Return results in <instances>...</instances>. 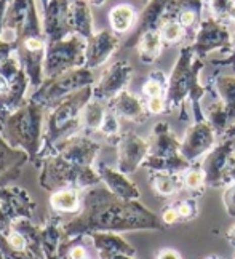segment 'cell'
<instances>
[{"label": "cell", "instance_id": "obj_31", "mask_svg": "<svg viewBox=\"0 0 235 259\" xmlns=\"http://www.w3.org/2000/svg\"><path fill=\"white\" fill-rule=\"evenodd\" d=\"M138 16H136L134 8L128 4L115 5L109 12V23L115 34H125L134 27Z\"/></svg>", "mask_w": 235, "mask_h": 259}, {"label": "cell", "instance_id": "obj_14", "mask_svg": "<svg viewBox=\"0 0 235 259\" xmlns=\"http://www.w3.org/2000/svg\"><path fill=\"white\" fill-rule=\"evenodd\" d=\"M101 151V144L86 135H75L58 144L52 154H58L67 162L78 166H95L96 157Z\"/></svg>", "mask_w": 235, "mask_h": 259}, {"label": "cell", "instance_id": "obj_16", "mask_svg": "<svg viewBox=\"0 0 235 259\" xmlns=\"http://www.w3.org/2000/svg\"><path fill=\"white\" fill-rule=\"evenodd\" d=\"M203 12H205V0H173L163 16V23L165 21L179 23L184 27L185 34L187 35L191 34V42H192L202 18L205 16Z\"/></svg>", "mask_w": 235, "mask_h": 259}, {"label": "cell", "instance_id": "obj_8", "mask_svg": "<svg viewBox=\"0 0 235 259\" xmlns=\"http://www.w3.org/2000/svg\"><path fill=\"white\" fill-rule=\"evenodd\" d=\"M37 203L23 187L7 184L0 187V234H8L13 223L32 219Z\"/></svg>", "mask_w": 235, "mask_h": 259}, {"label": "cell", "instance_id": "obj_10", "mask_svg": "<svg viewBox=\"0 0 235 259\" xmlns=\"http://www.w3.org/2000/svg\"><path fill=\"white\" fill-rule=\"evenodd\" d=\"M5 27L19 35V44L29 37H43V23L38 16L35 0H12L7 10Z\"/></svg>", "mask_w": 235, "mask_h": 259}, {"label": "cell", "instance_id": "obj_12", "mask_svg": "<svg viewBox=\"0 0 235 259\" xmlns=\"http://www.w3.org/2000/svg\"><path fill=\"white\" fill-rule=\"evenodd\" d=\"M149 154L151 143L148 139L141 138L133 132H126L120 135L119 141H117V157H119L117 168L125 175H131L139 166H143Z\"/></svg>", "mask_w": 235, "mask_h": 259}, {"label": "cell", "instance_id": "obj_40", "mask_svg": "<svg viewBox=\"0 0 235 259\" xmlns=\"http://www.w3.org/2000/svg\"><path fill=\"white\" fill-rule=\"evenodd\" d=\"M222 202H224V206H226L227 214L235 218V181L226 186V191H224V195H222Z\"/></svg>", "mask_w": 235, "mask_h": 259}, {"label": "cell", "instance_id": "obj_41", "mask_svg": "<svg viewBox=\"0 0 235 259\" xmlns=\"http://www.w3.org/2000/svg\"><path fill=\"white\" fill-rule=\"evenodd\" d=\"M148 111L149 114H163L165 109H166V101H165V96H155V98H149L148 103Z\"/></svg>", "mask_w": 235, "mask_h": 259}, {"label": "cell", "instance_id": "obj_3", "mask_svg": "<svg viewBox=\"0 0 235 259\" xmlns=\"http://www.w3.org/2000/svg\"><path fill=\"white\" fill-rule=\"evenodd\" d=\"M46 109L31 99L0 120L2 136L13 149L27 154L29 162H38L43 146Z\"/></svg>", "mask_w": 235, "mask_h": 259}, {"label": "cell", "instance_id": "obj_32", "mask_svg": "<svg viewBox=\"0 0 235 259\" xmlns=\"http://www.w3.org/2000/svg\"><path fill=\"white\" fill-rule=\"evenodd\" d=\"M107 109L100 99H91L90 103L86 104L82 114V123H83V132L93 133V132H100V128L104 122Z\"/></svg>", "mask_w": 235, "mask_h": 259}, {"label": "cell", "instance_id": "obj_18", "mask_svg": "<svg viewBox=\"0 0 235 259\" xmlns=\"http://www.w3.org/2000/svg\"><path fill=\"white\" fill-rule=\"evenodd\" d=\"M173 0H149L148 4L144 5L143 12L138 16V21H136L131 35L126 38L125 47L131 48L136 47L139 42V38L149 31H155V29H160L163 23V16L168 10L170 4Z\"/></svg>", "mask_w": 235, "mask_h": 259}, {"label": "cell", "instance_id": "obj_6", "mask_svg": "<svg viewBox=\"0 0 235 259\" xmlns=\"http://www.w3.org/2000/svg\"><path fill=\"white\" fill-rule=\"evenodd\" d=\"M90 85H95V75L91 69H74V71L64 72L61 75L45 78V82L29 96V99L40 104L46 111H50L56 104H60L63 99L69 98L78 90Z\"/></svg>", "mask_w": 235, "mask_h": 259}, {"label": "cell", "instance_id": "obj_50", "mask_svg": "<svg viewBox=\"0 0 235 259\" xmlns=\"http://www.w3.org/2000/svg\"><path fill=\"white\" fill-rule=\"evenodd\" d=\"M88 4L90 5H96V7H101V5H104V2L106 0H86Z\"/></svg>", "mask_w": 235, "mask_h": 259}, {"label": "cell", "instance_id": "obj_48", "mask_svg": "<svg viewBox=\"0 0 235 259\" xmlns=\"http://www.w3.org/2000/svg\"><path fill=\"white\" fill-rule=\"evenodd\" d=\"M224 138H226V139H233L235 138V123L229 126V130L226 132V135H224Z\"/></svg>", "mask_w": 235, "mask_h": 259}, {"label": "cell", "instance_id": "obj_2", "mask_svg": "<svg viewBox=\"0 0 235 259\" xmlns=\"http://www.w3.org/2000/svg\"><path fill=\"white\" fill-rule=\"evenodd\" d=\"M203 69V59L195 55L191 44H184L176 58L173 71L168 77L165 90V101L170 111H178L191 103L195 115V122L205 120L202 101L208 93V87L202 85L200 72Z\"/></svg>", "mask_w": 235, "mask_h": 259}, {"label": "cell", "instance_id": "obj_30", "mask_svg": "<svg viewBox=\"0 0 235 259\" xmlns=\"http://www.w3.org/2000/svg\"><path fill=\"white\" fill-rule=\"evenodd\" d=\"M136 48H138V55H139L141 61L144 64H152L155 59L160 56L162 48H163L160 29L146 32L139 38V42H138V45H136Z\"/></svg>", "mask_w": 235, "mask_h": 259}, {"label": "cell", "instance_id": "obj_46", "mask_svg": "<svg viewBox=\"0 0 235 259\" xmlns=\"http://www.w3.org/2000/svg\"><path fill=\"white\" fill-rule=\"evenodd\" d=\"M8 90H10V80H8V78H5L2 74H0V96L7 95Z\"/></svg>", "mask_w": 235, "mask_h": 259}, {"label": "cell", "instance_id": "obj_17", "mask_svg": "<svg viewBox=\"0 0 235 259\" xmlns=\"http://www.w3.org/2000/svg\"><path fill=\"white\" fill-rule=\"evenodd\" d=\"M233 154L235 151L232 139L224 138L219 144L214 146L205 155V160L202 162V170L205 173V179H207V186H224V173H226V168Z\"/></svg>", "mask_w": 235, "mask_h": 259}, {"label": "cell", "instance_id": "obj_19", "mask_svg": "<svg viewBox=\"0 0 235 259\" xmlns=\"http://www.w3.org/2000/svg\"><path fill=\"white\" fill-rule=\"evenodd\" d=\"M120 40L117 34L109 29H103V31L95 32L91 38H88L86 47V67L96 69L101 67L111 59V56L119 50Z\"/></svg>", "mask_w": 235, "mask_h": 259}, {"label": "cell", "instance_id": "obj_49", "mask_svg": "<svg viewBox=\"0 0 235 259\" xmlns=\"http://www.w3.org/2000/svg\"><path fill=\"white\" fill-rule=\"evenodd\" d=\"M227 238H229V242L235 246V226L230 227V231H229V234H227Z\"/></svg>", "mask_w": 235, "mask_h": 259}, {"label": "cell", "instance_id": "obj_4", "mask_svg": "<svg viewBox=\"0 0 235 259\" xmlns=\"http://www.w3.org/2000/svg\"><path fill=\"white\" fill-rule=\"evenodd\" d=\"M93 99V85L78 90L69 98L63 99L60 104H56L46 114L45 120V135L43 146L38 162L43 157L50 155L58 144H61L66 139H69L82 132V114L86 104Z\"/></svg>", "mask_w": 235, "mask_h": 259}, {"label": "cell", "instance_id": "obj_42", "mask_svg": "<svg viewBox=\"0 0 235 259\" xmlns=\"http://www.w3.org/2000/svg\"><path fill=\"white\" fill-rule=\"evenodd\" d=\"M210 63L213 66H232L235 67V32L232 34V53L224 56V58H214V59H210Z\"/></svg>", "mask_w": 235, "mask_h": 259}, {"label": "cell", "instance_id": "obj_55", "mask_svg": "<svg viewBox=\"0 0 235 259\" xmlns=\"http://www.w3.org/2000/svg\"><path fill=\"white\" fill-rule=\"evenodd\" d=\"M233 259H235V256H233Z\"/></svg>", "mask_w": 235, "mask_h": 259}, {"label": "cell", "instance_id": "obj_5", "mask_svg": "<svg viewBox=\"0 0 235 259\" xmlns=\"http://www.w3.org/2000/svg\"><path fill=\"white\" fill-rule=\"evenodd\" d=\"M38 166H40L38 184L43 191H50L52 194L61 189L86 191L101 184V178L95 166L74 165L58 154L43 157L38 162Z\"/></svg>", "mask_w": 235, "mask_h": 259}, {"label": "cell", "instance_id": "obj_23", "mask_svg": "<svg viewBox=\"0 0 235 259\" xmlns=\"http://www.w3.org/2000/svg\"><path fill=\"white\" fill-rule=\"evenodd\" d=\"M16 53L21 59L23 71L29 77V82L35 90L45 82V55L46 47L40 50H29L23 45H19Z\"/></svg>", "mask_w": 235, "mask_h": 259}, {"label": "cell", "instance_id": "obj_37", "mask_svg": "<svg viewBox=\"0 0 235 259\" xmlns=\"http://www.w3.org/2000/svg\"><path fill=\"white\" fill-rule=\"evenodd\" d=\"M184 189H187L191 192H197L207 186V179L202 168H189L187 171L182 175Z\"/></svg>", "mask_w": 235, "mask_h": 259}, {"label": "cell", "instance_id": "obj_20", "mask_svg": "<svg viewBox=\"0 0 235 259\" xmlns=\"http://www.w3.org/2000/svg\"><path fill=\"white\" fill-rule=\"evenodd\" d=\"M98 175L101 178V183L109 189V191L115 195L122 198L125 202H131V200H138L141 192L138 186H136L128 175L122 173L119 168H112L107 163H98L95 165Z\"/></svg>", "mask_w": 235, "mask_h": 259}, {"label": "cell", "instance_id": "obj_51", "mask_svg": "<svg viewBox=\"0 0 235 259\" xmlns=\"http://www.w3.org/2000/svg\"><path fill=\"white\" fill-rule=\"evenodd\" d=\"M52 2V0H40V4H42V8H45L48 4H50Z\"/></svg>", "mask_w": 235, "mask_h": 259}, {"label": "cell", "instance_id": "obj_27", "mask_svg": "<svg viewBox=\"0 0 235 259\" xmlns=\"http://www.w3.org/2000/svg\"><path fill=\"white\" fill-rule=\"evenodd\" d=\"M69 27L72 34H78L83 38H91L95 35L93 13L86 0H74L69 5Z\"/></svg>", "mask_w": 235, "mask_h": 259}, {"label": "cell", "instance_id": "obj_38", "mask_svg": "<svg viewBox=\"0 0 235 259\" xmlns=\"http://www.w3.org/2000/svg\"><path fill=\"white\" fill-rule=\"evenodd\" d=\"M21 71H23V64H21V59H19L16 52L0 63V74H2L5 78H8L10 82H12L13 78H16Z\"/></svg>", "mask_w": 235, "mask_h": 259}, {"label": "cell", "instance_id": "obj_22", "mask_svg": "<svg viewBox=\"0 0 235 259\" xmlns=\"http://www.w3.org/2000/svg\"><path fill=\"white\" fill-rule=\"evenodd\" d=\"M29 162L27 154L10 146L2 136V123H0V187L7 186L16 179Z\"/></svg>", "mask_w": 235, "mask_h": 259}, {"label": "cell", "instance_id": "obj_13", "mask_svg": "<svg viewBox=\"0 0 235 259\" xmlns=\"http://www.w3.org/2000/svg\"><path fill=\"white\" fill-rule=\"evenodd\" d=\"M214 146H216V132L205 118V120L194 122L187 128L181 141V154L185 160L192 163L199 157L208 154Z\"/></svg>", "mask_w": 235, "mask_h": 259}, {"label": "cell", "instance_id": "obj_43", "mask_svg": "<svg viewBox=\"0 0 235 259\" xmlns=\"http://www.w3.org/2000/svg\"><path fill=\"white\" fill-rule=\"evenodd\" d=\"M178 219H179V213H178V210H176V206L165 208L163 213H162V223L163 224H174Z\"/></svg>", "mask_w": 235, "mask_h": 259}, {"label": "cell", "instance_id": "obj_52", "mask_svg": "<svg viewBox=\"0 0 235 259\" xmlns=\"http://www.w3.org/2000/svg\"><path fill=\"white\" fill-rule=\"evenodd\" d=\"M0 259H5V257H4V256H2V254H0Z\"/></svg>", "mask_w": 235, "mask_h": 259}, {"label": "cell", "instance_id": "obj_1", "mask_svg": "<svg viewBox=\"0 0 235 259\" xmlns=\"http://www.w3.org/2000/svg\"><path fill=\"white\" fill-rule=\"evenodd\" d=\"M162 231L157 214L138 200L125 202L115 197L106 186L86 189L82 208L69 221H63L66 240H80L93 232Z\"/></svg>", "mask_w": 235, "mask_h": 259}, {"label": "cell", "instance_id": "obj_15", "mask_svg": "<svg viewBox=\"0 0 235 259\" xmlns=\"http://www.w3.org/2000/svg\"><path fill=\"white\" fill-rule=\"evenodd\" d=\"M69 5L67 0H52L43 8V37L46 44L63 40L72 31L69 27Z\"/></svg>", "mask_w": 235, "mask_h": 259}, {"label": "cell", "instance_id": "obj_36", "mask_svg": "<svg viewBox=\"0 0 235 259\" xmlns=\"http://www.w3.org/2000/svg\"><path fill=\"white\" fill-rule=\"evenodd\" d=\"M100 133L107 138L109 141L115 143L119 141V138H120V122H119V117H117L112 111H109L107 109V112H106V117H104V122L100 128Z\"/></svg>", "mask_w": 235, "mask_h": 259}, {"label": "cell", "instance_id": "obj_29", "mask_svg": "<svg viewBox=\"0 0 235 259\" xmlns=\"http://www.w3.org/2000/svg\"><path fill=\"white\" fill-rule=\"evenodd\" d=\"M216 95L226 109L230 125L235 123V75H219L214 80Z\"/></svg>", "mask_w": 235, "mask_h": 259}, {"label": "cell", "instance_id": "obj_26", "mask_svg": "<svg viewBox=\"0 0 235 259\" xmlns=\"http://www.w3.org/2000/svg\"><path fill=\"white\" fill-rule=\"evenodd\" d=\"M85 238L91 242L98 254H136L134 246L117 232H93Z\"/></svg>", "mask_w": 235, "mask_h": 259}, {"label": "cell", "instance_id": "obj_25", "mask_svg": "<svg viewBox=\"0 0 235 259\" xmlns=\"http://www.w3.org/2000/svg\"><path fill=\"white\" fill-rule=\"evenodd\" d=\"M29 87H31V82H29V77L26 75L24 71L19 72L18 77L10 82L8 93L0 96V120L12 112L18 111L27 101L29 98H26V95Z\"/></svg>", "mask_w": 235, "mask_h": 259}, {"label": "cell", "instance_id": "obj_35", "mask_svg": "<svg viewBox=\"0 0 235 259\" xmlns=\"http://www.w3.org/2000/svg\"><path fill=\"white\" fill-rule=\"evenodd\" d=\"M160 34L163 45H176L181 44L182 40L187 42V34H185L184 27L176 21H165L160 26Z\"/></svg>", "mask_w": 235, "mask_h": 259}, {"label": "cell", "instance_id": "obj_45", "mask_svg": "<svg viewBox=\"0 0 235 259\" xmlns=\"http://www.w3.org/2000/svg\"><path fill=\"white\" fill-rule=\"evenodd\" d=\"M157 259H181V256H179L178 251L170 250V248H165V250H162V251L159 253Z\"/></svg>", "mask_w": 235, "mask_h": 259}, {"label": "cell", "instance_id": "obj_11", "mask_svg": "<svg viewBox=\"0 0 235 259\" xmlns=\"http://www.w3.org/2000/svg\"><path fill=\"white\" fill-rule=\"evenodd\" d=\"M133 77V66L126 59H119L112 63L103 72L98 83L93 85V98L109 103L112 98L125 92Z\"/></svg>", "mask_w": 235, "mask_h": 259}, {"label": "cell", "instance_id": "obj_24", "mask_svg": "<svg viewBox=\"0 0 235 259\" xmlns=\"http://www.w3.org/2000/svg\"><path fill=\"white\" fill-rule=\"evenodd\" d=\"M151 154L152 157H174L181 154V141H178L166 122H159L152 130L151 139Z\"/></svg>", "mask_w": 235, "mask_h": 259}, {"label": "cell", "instance_id": "obj_7", "mask_svg": "<svg viewBox=\"0 0 235 259\" xmlns=\"http://www.w3.org/2000/svg\"><path fill=\"white\" fill-rule=\"evenodd\" d=\"M86 47L88 40L78 34H71L63 40L46 44L45 78L86 67Z\"/></svg>", "mask_w": 235, "mask_h": 259}, {"label": "cell", "instance_id": "obj_56", "mask_svg": "<svg viewBox=\"0 0 235 259\" xmlns=\"http://www.w3.org/2000/svg\"><path fill=\"white\" fill-rule=\"evenodd\" d=\"M10 2H12V0H10Z\"/></svg>", "mask_w": 235, "mask_h": 259}, {"label": "cell", "instance_id": "obj_33", "mask_svg": "<svg viewBox=\"0 0 235 259\" xmlns=\"http://www.w3.org/2000/svg\"><path fill=\"white\" fill-rule=\"evenodd\" d=\"M151 184L154 191L163 197H170L184 187L182 175L171 173H151Z\"/></svg>", "mask_w": 235, "mask_h": 259}, {"label": "cell", "instance_id": "obj_53", "mask_svg": "<svg viewBox=\"0 0 235 259\" xmlns=\"http://www.w3.org/2000/svg\"><path fill=\"white\" fill-rule=\"evenodd\" d=\"M208 259H216V257H208Z\"/></svg>", "mask_w": 235, "mask_h": 259}, {"label": "cell", "instance_id": "obj_47", "mask_svg": "<svg viewBox=\"0 0 235 259\" xmlns=\"http://www.w3.org/2000/svg\"><path fill=\"white\" fill-rule=\"evenodd\" d=\"M100 259H134V256H128V254H100Z\"/></svg>", "mask_w": 235, "mask_h": 259}, {"label": "cell", "instance_id": "obj_34", "mask_svg": "<svg viewBox=\"0 0 235 259\" xmlns=\"http://www.w3.org/2000/svg\"><path fill=\"white\" fill-rule=\"evenodd\" d=\"M210 15L224 24L235 23V0H210Z\"/></svg>", "mask_w": 235, "mask_h": 259}, {"label": "cell", "instance_id": "obj_44", "mask_svg": "<svg viewBox=\"0 0 235 259\" xmlns=\"http://www.w3.org/2000/svg\"><path fill=\"white\" fill-rule=\"evenodd\" d=\"M232 181H235V154L232 155L230 162L226 168V173H224V186L230 184Z\"/></svg>", "mask_w": 235, "mask_h": 259}, {"label": "cell", "instance_id": "obj_9", "mask_svg": "<svg viewBox=\"0 0 235 259\" xmlns=\"http://www.w3.org/2000/svg\"><path fill=\"white\" fill-rule=\"evenodd\" d=\"M195 55L200 59H205L213 52H227L232 53V32L227 29V24L218 21L210 13L202 18L192 42H191ZM226 55V56H227Z\"/></svg>", "mask_w": 235, "mask_h": 259}, {"label": "cell", "instance_id": "obj_39", "mask_svg": "<svg viewBox=\"0 0 235 259\" xmlns=\"http://www.w3.org/2000/svg\"><path fill=\"white\" fill-rule=\"evenodd\" d=\"M176 210L179 213V219L189 221L197 214V202H195V198H185V200H181L176 205Z\"/></svg>", "mask_w": 235, "mask_h": 259}, {"label": "cell", "instance_id": "obj_21", "mask_svg": "<svg viewBox=\"0 0 235 259\" xmlns=\"http://www.w3.org/2000/svg\"><path fill=\"white\" fill-rule=\"evenodd\" d=\"M107 109L112 111L119 118H125V120L133 123H143L149 115L148 106L143 103V99L128 92V90L112 98L107 103Z\"/></svg>", "mask_w": 235, "mask_h": 259}, {"label": "cell", "instance_id": "obj_54", "mask_svg": "<svg viewBox=\"0 0 235 259\" xmlns=\"http://www.w3.org/2000/svg\"><path fill=\"white\" fill-rule=\"evenodd\" d=\"M85 259H88V257H85Z\"/></svg>", "mask_w": 235, "mask_h": 259}, {"label": "cell", "instance_id": "obj_28", "mask_svg": "<svg viewBox=\"0 0 235 259\" xmlns=\"http://www.w3.org/2000/svg\"><path fill=\"white\" fill-rule=\"evenodd\" d=\"M50 206L56 214H77L82 208V197L75 189H61L50 195Z\"/></svg>", "mask_w": 235, "mask_h": 259}]
</instances>
